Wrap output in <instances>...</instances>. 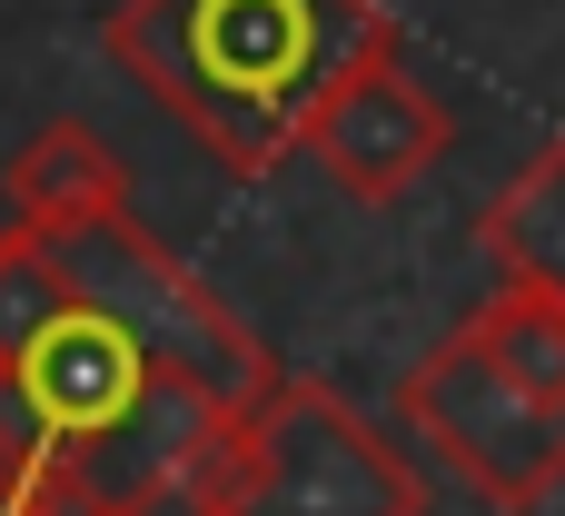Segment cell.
Masks as SVG:
<instances>
[{
  "label": "cell",
  "mask_w": 565,
  "mask_h": 516,
  "mask_svg": "<svg viewBox=\"0 0 565 516\" xmlns=\"http://www.w3.org/2000/svg\"><path fill=\"white\" fill-rule=\"evenodd\" d=\"M447 99L407 70V50H377L367 70H348L338 80V99L318 109V129H308V159L348 189V199H367V209H387V199H407L437 159H447Z\"/></svg>",
  "instance_id": "obj_6"
},
{
  "label": "cell",
  "mask_w": 565,
  "mask_h": 516,
  "mask_svg": "<svg viewBox=\"0 0 565 516\" xmlns=\"http://www.w3.org/2000/svg\"><path fill=\"white\" fill-rule=\"evenodd\" d=\"M397 50V20L377 0H119L109 60L228 169L268 179L288 149H308L318 109L348 70Z\"/></svg>",
  "instance_id": "obj_1"
},
{
  "label": "cell",
  "mask_w": 565,
  "mask_h": 516,
  "mask_svg": "<svg viewBox=\"0 0 565 516\" xmlns=\"http://www.w3.org/2000/svg\"><path fill=\"white\" fill-rule=\"evenodd\" d=\"M397 418L427 438L437 467H457L487 507H507V516L546 507L565 487V428L526 398V388H507V368H497L467 328H447V338L407 368Z\"/></svg>",
  "instance_id": "obj_5"
},
{
  "label": "cell",
  "mask_w": 565,
  "mask_h": 516,
  "mask_svg": "<svg viewBox=\"0 0 565 516\" xmlns=\"http://www.w3.org/2000/svg\"><path fill=\"white\" fill-rule=\"evenodd\" d=\"M40 249H50L60 288H70V308L109 318L139 358H159L169 378H189V388H199V398H218L228 418H248V408L278 388L268 348H258V338L218 308V288H209L189 259H169V249L129 219V209H119V219L50 229Z\"/></svg>",
  "instance_id": "obj_3"
},
{
  "label": "cell",
  "mask_w": 565,
  "mask_h": 516,
  "mask_svg": "<svg viewBox=\"0 0 565 516\" xmlns=\"http://www.w3.org/2000/svg\"><path fill=\"white\" fill-rule=\"evenodd\" d=\"M119 209H129V169H119V149H109L99 129H79V119H50V129L10 159V219H20L30 239L79 229V219H119Z\"/></svg>",
  "instance_id": "obj_7"
},
{
  "label": "cell",
  "mask_w": 565,
  "mask_h": 516,
  "mask_svg": "<svg viewBox=\"0 0 565 516\" xmlns=\"http://www.w3.org/2000/svg\"><path fill=\"white\" fill-rule=\"evenodd\" d=\"M0 516H79V507H70V497H60V487H50L30 457L0 438Z\"/></svg>",
  "instance_id": "obj_10"
},
{
  "label": "cell",
  "mask_w": 565,
  "mask_h": 516,
  "mask_svg": "<svg viewBox=\"0 0 565 516\" xmlns=\"http://www.w3.org/2000/svg\"><path fill=\"white\" fill-rule=\"evenodd\" d=\"M218 516H427V467L318 378H278L228 428Z\"/></svg>",
  "instance_id": "obj_4"
},
{
  "label": "cell",
  "mask_w": 565,
  "mask_h": 516,
  "mask_svg": "<svg viewBox=\"0 0 565 516\" xmlns=\"http://www.w3.org/2000/svg\"><path fill=\"white\" fill-rule=\"evenodd\" d=\"M228 408L139 358L109 318L60 308L0 358V438L70 497L79 516H129L159 487L228 457Z\"/></svg>",
  "instance_id": "obj_2"
},
{
  "label": "cell",
  "mask_w": 565,
  "mask_h": 516,
  "mask_svg": "<svg viewBox=\"0 0 565 516\" xmlns=\"http://www.w3.org/2000/svg\"><path fill=\"white\" fill-rule=\"evenodd\" d=\"M497 368H507V388H526L546 418L565 428V298H536V288H497L487 308H467L457 318Z\"/></svg>",
  "instance_id": "obj_9"
},
{
  "label": "cell",
  "mask_w": 565,
  "mask_h": 516,
  "mask_svg": "<svg viewBox=\"0 0 565 516\" xmlns=\"http://www.w3.org/2000/svg\"><path fill=\"white\" fill-rule=\"evenodd\" d=\"M487 259H497V288H536L565 298V129L487 199Z\"/></svg>",
  "instance_id": "obj_8"
}]
</instances>
